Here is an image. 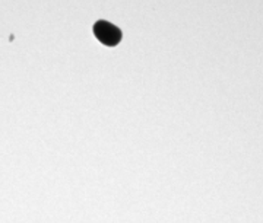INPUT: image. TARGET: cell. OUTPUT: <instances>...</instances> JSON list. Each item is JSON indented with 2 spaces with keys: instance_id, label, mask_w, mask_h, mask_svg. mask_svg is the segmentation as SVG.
Here are the masks:
<instances>
[{
  "instance_id": "obj_1",
  "label": "cell",
  "mask_w": 263,
  "mask_h": 223,
  "mask_svg": "<svg viewBox=\"0 0 263 223\" xmlns=\"http://www.w3.org/2000/svg\"><path fill=\"white\" fill-rule=\"evenodd\" d=\"M92 32H94L95 38L104 44L105 47H116L120 41H122V31L119 27L113 25L108 21L100 19L92 25Z\"/></svg>"
}]
</instances>
